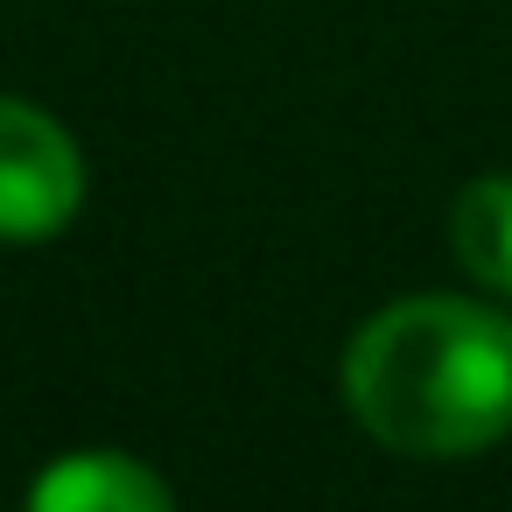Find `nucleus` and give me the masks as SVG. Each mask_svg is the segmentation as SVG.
I'll use <instances>...</instances> for the list:
<instances>
[{"label":"nucleus","instance_id":"nucleus-1","mask_svg":"<svg viewBox=\"0 0 512 512\" xmlns=\"http://www.w3.org/2000/svg\"><path fill=\"white\" fill-rule=\"evenodd\" d=\"M344 400L393 456H477L512 435V316L498 302L407 295L358 323L344 351Z\"/></svg>","mask_w":512,"mask_h":512},{"label":"nucleus","instance_id":"nucleus-2","mask_svg":"<svg viewBox=\"0 0 512 512\" xmlns=\"http://www.w3.org/2000/svg\"><path fill=\"white\" fill-rule=\"evenodd\" d=\"M85 204V155L29 99H0V246H43Z\"/></svg>","mask_w":512,"mask_h":512},{"label":"nucleus","instance_id":"nucleus-3","mask_svg":"<svg viewBox=\"0 0 512 512\" xmlns=\"http://www.w3.org/2000/svg\"><path fill=\"white\" fill-rule=\"evenodd\" d=\"M29 512H176V491L127 449H71L29 484Z\"/></svg>","mask_w":512,"mask_h":512},{"label":"nucleus","instance_id":"nucleus-4","mask_svg":"<svg viewBox=\"0 0 512 512\" xmlns=\"http://www.w3.org/2000/svg\"><path fill=\"white\" fill-rule=\"evenodd\" d=\"M449 239H456L463 274H470L484 295L512 302V176H477V183H463L456 204H449Z\"/></svg>","mask_w":512,"mask_h":512}]
</instances>
